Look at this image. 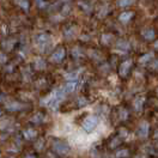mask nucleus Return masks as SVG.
<instances>
[{
    "label": "nucleus",
    "instance_id": "423d86ee",
    "mask_svg": "<svg viewBox=\"0 0 158 158\" xmlns=\"http://www.w3.org/2000/svg\"><path fill=\"white\" fill-rule=\"evenodd\" d=\"M131 66H132V61H131V60H127V61L122 62L121 66H120V74H121L122 77H125V76L128 73Z\"/></svg>",
    "mask_w": 158,
    "mask_h": 158
},
{
    "label": "nucleus",
    "instance_id": "a878e982",
    "mask_svg": "<svg viewBox=\"0 0 158 158\" xmlns=\"http://www.w3.org/2000/svg\"><path fill=\"white\" fill-rule=\"evenodd\" d=\"M0 116H2V110L0 109Z\"/></svg>",
    "mask_w": 158,
    "mask_h": 158
},
{
    "label": "nucleus",
    "instance_id": "4468645a",
    "mask_svg": "<svg viewBox=\"0 0 158 158\" xmlns=\"http://www.w3.org/2000/svg\"><path fill=\"white\" fill-rule=\"evenodd\" d=\"M43 118H44V116H43V114H42V113H37L34 118H31V121H32L34 123H41V122L43 121Z\"/></svg>",
    "mask_w": 158,
    "mask_h": 158
},
{
    "label": "nucleus",
    "instance_id": "9d476101",
    "mask_svg": "<svg viewBox=\"0 0 158 158\" xmlns=\"http://www.w3.org/2000/svg\"><path fill=\"white\" fill-rule=\"evenodd\" d=\"M133 17V12H122L118 17V19L121 20L122 23H128L131 18Z\"/></svg>",
    "mask_w": 158,
    "mask_h": 158
},
{
    "label": "nucleus",
    "instance_id": "0eeeda50",
    "mask_svg": "<svg viewBox=\"0 0 158 158\" xmlns=\"http://www.w3.org/2000/svg\"><path fill=\"white\" fill-rule=\"evenodd\" d=\"M148 122H143L138 129V135L141 137V138H145V137H148Z\"/></svg>",
    "mask_w": 158,
    "mask_h": 158
},
{
    "label": "nucleus",
    "instance_id": "f3484780",
    "mask_svg": "<svg viewBox=\"0 0 158 158\" xmlns=\"http://www.w3.org/2000/svg\"><path fill=\"white\" fill-rule=\"evenodd\" d=\"M133 2V0H118V6L121 7H126Z\"/></svg>",
    "mask_w": 158,
    "mask_h": 158
},
{
    "label": "nucleus",
    "instance_id": "a211bd4d",
    "mask_svg": "<svg viewBox=\"0 0 158 158\" xmlns=\"http://www.w3.org/2000/svg\"><path fill=\"white\" fill-rule=\"evenodd\" d=\"M128 156V151L127 150H121V151H118V153H116V157L118 158H125Z\"/></svg>",
    "mask_w": 158,
    "mask_h": 158
},
{
    "label": "nucleus",
    "instance_id": "4be33fe9",
    "mask_svg": "<svg viewBox=\"0 0 158 158\" xmlns=\"http://www.w3.org/2000/svg\"><path fill=\"white\" fill-rule=\"evenodd\" d=\"M84 104H86V101L84 98H79V101H78V106H80V107H83Z\"/></svg>",
    "mask_w": 158,
    "mask_h": 158
},
{
    "label": "nucleus",
    "instance_id": "9b49d317",
    "mask_svg": "<svg viewBox=\"0 0 158 158\" xmlns=\"http://www.w3.org/2000/svg\"><path fill=\"white\" fill-rule=\"evenodd\" d=\"M76 88H77V83L76 81H69L62 89L65 90L66 94H69V92H73L76 90Z\"/></svg>",
    "mask_w": 158,
    "mask_h": 158
},
{
    "label": "nucleus",
    "instance_id": "5701e85b",
    "mask_svg": "<svg viewBox=\"0 0 158 158\" xmlns=\"http://www.w3.org/2000/svg\"><path fill=\"white\" fill-rule=\"evenodd\" d=\"M127 118V113L125 110H121V120H126Z\"/></svg>",
    "mask_w": 158,
    "mask_h": 158
},
{
    "label": "nucleus",
    "instance_id": "6e6552de",
    "mask_svg": "<svg viewBox=\"0 0 158 158\" xmlns=\"http://www.w3.org/2000/svg\"><path fill=\"white\" fill-rule=\"evenodd\" d=\"M141 35H143V37H144V39L148 40V41H151V40L155 39V31H153L152 29H145V30H143Z\"/></svg>",
    "mask_w": 158,
    "mask_h": 158
},
{
    "label": "nucleus",
    "instance_id": "c756f323",
    "mask_svg": "<svg viewBox=\"0 0 158 158\" xmlns=\"http://www.w3.org/2000/svg\"><path fill=\"white\" fill-rule=\"evenodd\" d=\"M10 158H13V157H10Z\"/></svg>",
    "mask_w": 158,
    "mask_h": 158
},
{
    "label": "nucleus",
    "instance_id": "f257e3e1",
    "mask_svg": "<svg viewBox=\"0 0 158 158\" xmlns=\"http://www.w3.org/2000/svg\"><path fill=\"white\" fill-rule=\"evenodd\" d=\"M97 125H98V118H96V116H89V118H86L84 120L81 127H83V129L85 132L90 133V132L95 131V128L97 127Z\"/></svg>",
    "mask_w": 158,
    "mask_h": 158
},
{
    "label": "nucleus",
    "instance_id": "393cba45",
    "mask_svg": "<svg viewBox=\"0 0 158 158\" xmlns=\"http://www.w3.org/2000/svg\"><path fill=\"white\" fill-rule=\"evenodd\" d=\"M4 98H5V96L4 95H0V102H4Z\"/></svg>",
    "mask_w": 158,
    "mask_h": 158
},
{
    "label": "nucleus",
    "instance_id": "6ab92c4d",
    "mask_svg": "<svg viewBox=\"0 0 158 158\" xmlns=\"http://www.w3.org/2000/svg\"><path fill=\"white\" fill-rule=\"evenodd\" d=\"M143 102H144V99H141V98L135 99V102H134V107H135V109H137V110H141Z\"/></svg>",
    "mask_w": 158,
    "mask_h": 158
},
{
    "label": "nucleus",
    "instance_id": "c85d7f7f",
    "mask_svg": "<svg viewBox=\"0 0 158 158\" xmlns=\"http://www.w3.org/2000/svg\"><path fill=\"white\" fill-rule=\"evenodd\" d=\"M157 94H158V90H157Z\"/></svg>",
    "mask_w": 158,
    "mask_h": 158
},
{
    "label": "nucleus",
    "instance_id": "cd10ccee",
    "mask_svg": "<svg viewBox=\"0 0 158 158\" xmlns=\"http://www.w3.org/2000/svg\"><path fill=\"white\" fill-rule=\"evenodd\" d=\"M27 158H35V157H34V156H28Z\"/></svg>",
    "mask_w": 158,
    "mask_h": 158
},
{
    "label": "nucleus",
    "instance_id": "20e7f679",
    "mask_svg": "<svg viewBox=\"0 0 158 158\" xmlns=\"http://www.w3.org/2000/svg\"><path fill=\"white\" fill-rule=\"evenodd\" d=\"M28 106L25 104H22L19 102H11V103H7L6 104V109L9 111H17V110H23L24 108H27Z\"/></svg>",
    "mask_w": 158,
    "mask_h": 158
},
{
    "label": "nucleus",
    "instance_id": "1a4fd4ad",
    "mask_svg": "<svg viewBox=\"0 0 158 158\" xmlns=\"http://www.w3.org/2000/svg\"><path fill=\"white\" fill-rule=\"evenodd\" d=\"M24 137H25V139H28V140H32V139H35L37 137V132L31 128L25 129L24 131Z\"/></svg>",
    "mask_w": 158,
    "mask_h": 158
},
{
    "label": "nucleus",
    "instance_id": "bb28decb",
    "mask_svg": "<svg viewBox=\"0 0 158 158\" xmlns=\"http://www.w3.org/2000/svg\"><path fill=\"white\" fill-rule=\"evenodd\" d=\"M155 47H156V48H158V42H156V44H155Z\"/></svg>",
    "mask_w": 158,
    "mask_h": 158
},
{
    "label": "nucleus",
    "instance_id": "f03ea898",
    "mask_svg": "<svg viewBox=\"0 0 158 158\" xmlns=\"http://www.w3.org/2000/svg\"><path fill=\"white\" fill-rule=\"evenodd\" d=\"M54 151L58 153V155H66L69 152V146L67 144L62 143V141H56L54 145H53Z\"/></svg>",
    "mask_w": 158,
    "mask_h": 158
},
{
    "label": "nucleus",
    "instance_id": "ddd939ff",
    "mask_svg": "<svg viewBox=\"0 0 158 158\" xmlns=\"http://www.w3.org/2000/svg\"><path fill=\"white\" fill-rule=\"evenodd\" d=\"M16 2H17L24 11L29 10V0H16Z\"/></svg>",
    "mask_w": 158,
    "mask_h": 158
},
{
    "label": "nucleus",
    "instance_id": "2eb2a0df",
    "mask_svg": "<svg viewBox=\"0 0 158 158\" xmlns=\"http://www.w3.org/2000/svg\"><path fill=\"white\" fill-rule=\"evenodd\" d=\"M116 46H118V48H120V49H123V50L129 49V43L126 42V41H118Z\"/></svg>",
    "mask_w": 158,
    "mask_h": 158
},
{
    "label": "nucleus",
    "instance_id": "b1692460",
    "mask_svg": "<svg viewBox=\"0 0 158 158\" xmlns=\"http://www.w3.org/2000/svg\"><path fill=\"white\" fill-rule=\"evenodd\" d=\"M5 61H6V55L0 53V62H5Z\"/></svg>",
    "mask_w": 158,
    "mask_h": 158
},
{
    "label": "nucleus",
    "instance_id": "7ed1b4c3",
    "mask_svg": "<svg viewBox=\"0 0 158 158\" xmlns=\"http://www.w3.org/2000/svg\"><path fill=\"white\" fill-rule=\"evenodd\" d=\"M64 58H65V49L60 47V48H58V49L52 54L50 60H52L53 62H61V61L64 60Z\"/></svg>",
    "mask_w": 158,
    "mask_h": 158
},
{
    "label": "nucleus",
    "instance_id": "f8f14e48",
    "mask_svg": "<svg viewBox=\"0 0 158 158\" xmlns=\"http://www.w3.org/2000/svg\"><path fill=\"white\" fill-rule=\"evenodd\" d=\"M35 67L37 69H46V61L43 59H41V58L36 59V61H35Z\"/></svg>",
    "mask_w": 158,
    "mask_h": 158
},
{
    "label": "nucleus",
    "instance_id": "412c9836",
    "mask_svg": "<svg viewBox=\"0 0 158 158\" xmlns=\"http://www.w3.org/2000/svg\"><path fill=\"white\" fill-rule=\"evenodd\" d=\"M111 39H113V36L111 35H103V43H109L110 41H111Z\"/></svg>",
    "mask_w": 158,
    "mask_h": 158
},
{
    "label": "nucleus",
    "instance_id": "39448f33",
    "mask_svg": "<svg viewBox=\"0 0 158 158\" xmlns=\"http://www.w3.org/2000/svg\"><path fill=\"white\" fill-rule=\"evenodd\" d=\"M49 41H50V36L48 34H40V35H37V36L35 37V42H36V44H39V46H44V44H47Z\"/></svg>",
    "mask_w": 158,
    "mask_h": 158
},
{
    "label": "nucleus",
    "instance_id": "aec40b11",
    "mask_svg": "<svg viewBox=\"0 0 158 158\" xmlns=\"http://www.w3.org/2000/svg\"><path fill=\"white\" fill-rule=\"evenodd\" d=\"M152 56H153V54H152V53H148V54H145V55H144V56H143V58L140 59V62H141V64H144V62H146V61H148V60L151 59Z\"/></svg>",
    "mask_w": 158,
    "mask_h": 158
},
{
    "label": "nucleus",
    "instance_id": "dca6fc26",
    "mask_svg": "<svg viewBox=\"0 0 158 158\" xmlns=\"http://www.w3.org/2000/svg\"><path fill=\"white\" fill-rule=\"evenodd\" d=\"M78 76H79L78 72H72V73L66 74V79L69 80V81H76V80L78 79Z\"/></svg>",
    "mask_w": 158,
    "mask_h": 158
}]
</instances>
